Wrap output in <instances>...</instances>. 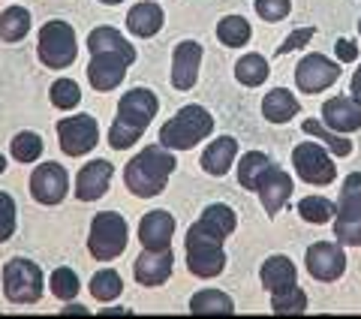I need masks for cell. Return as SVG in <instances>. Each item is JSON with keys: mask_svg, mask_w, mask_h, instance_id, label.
I'll list each match as a JSON object with an SVG mask.
<instances>
[{"mask_svg": "<svg viewBox=\"0 0 361 319\" xmlns=\"http://www.w3.org/2000/svg\"><path fill=\"white\" fill-rule=\"evenodd\" d=\"M322 121L334 133H355L361 130V102L353 97H331L322 106Z\"/></svg>", "mask_w": 361, "mask_h": 319, "instance_id": "20", "label": "cell"}, {"mask_svg": "<svg viewBox=\"0 0 361 319\" xmlns=\"http://www.w3.org/2000/svg\"><path fill=\"white\" fill-rule=\"evenodd\" d=\"M49 287H51V295H54V299H61V301H73L75 295L82 292L78 275H75L73 268H66V265L54 268V275H51V280H49Z\"/></svg>", "mask_w": 361, "mask_h": 319, "instance_id": "35", "label": "cell"}, {"mask_svg": "<svg viewBox=\"0 0 361 319\" xmlns=\"http://www.w3.org/2000/svg\"><path fill=\"white\" fill-rule=\"evenodd\" d=\"M235 226H238V217H235V211L229 205L217 202L202 211V217L184 235V253H187L190 275H196L202 280L223 275V268H226L223 244L235 232Z\"/></svg>", "mask_w": 361, "mask_h": 319, "instance_id": "1", "label": "cell"}, {"mask_svg": "<svg viewBox=\"0 0 361 319\" xmlns=\"http://www.w3.org/2000/svg\"><path fill=\"white\" fill-rule=\"evenodd\" d=\"M115 178V166L109 160H94V163H85V169L75 178V199L78 202H97L106 196V190Z\"/></svg>", "mask_w": 361, "mask_h": 319, "instance_id": "18", "label": "cell"}, {"mask_svg": "<svg viewBox=\"0 0 361 319\" xmlns=\"http://www.w3.org/2000/svg\"><path fill=\"white\" fill-rule=\"evenodd\" d=\"M109 313H127V316H130L133 311H118V307H106V311H103V316H109Z\"/></svg>", "mask_w": 361, "mask_h": 319, "instance_id": "43", "label": "cell"}, {"mask_svg": "<svg viewBox=\"0 0 361 319\" xmlns=\"http://www.w3.org/2000/svg\"><path fill=\"white\" fill-rule=\"evenodd\" d=\"M235 157H238V139H232V136H223V139H214L205 154H202V169H205L208 175L214 178H223L229 172V166L235 163Z\"/></svg>", "mask_w": 361, "mask_h": 319, "instance_id": "22", "label": "cell"}, {"mask_svg": "<svg viewBox=\"0 0 361 319\" xmlns=\"http://www.w3.org/2000/svg\"><path fill=\"white\" fill-rule=\"evenodd\" d=\"M358 33H361V18H358Z\"/></svg>", "mask_w": 361, "mask_h": 319, "instance_id": "46", "label": "cell"}, {"mask_svg": "<svg viewBox=\"0 0 361 319\" xmlns=\"http://www.w3.org/2000/svg\"><path fill=\"white\" fill-rule=\"evenodd\" d=\"M30 13L25 6H9L0 13V40L4 42H21L30 33Z\"/></svg>", "mask_w": 361, "mask_h": 319, "instance_id": "26", "label": "cell"}, {"mask_svg": "<svg viewBox=\"0 0 361 319\" xmlns=\"http://www.w3.org/2000/svg\"><path fill=\"white\" fill-rule=\"evenodd\" d=\"M99 4H106V6H118V4H123V0H99Z\"/></svg>", "mask_w": 361, "mask_h": 319, "instance_id": "45", "label": "cell"}, {"mask_svg": "<svg viewBox=\"0 0 361 319\" xmlns=\"http://www.w3.org/2000/svg\"><path fill=\"white\" fill-rule=\"evenodd\" d=\"M334 211H337V205L329 202L325 196H304L298 202V214H301V220H307V223H329L334 220Z\"/></svg>", "mask_w": 361, "mask_h": 319, "instance_id": "34", "label": "cell"}, {"mask_svg": "<svg viewBox=\"0 0 361 319\" xmlns=\"http://www.w3.org/2000/svg\"><path fill=\"white\" fill-rule=\"evenodd\" d=\"M190 313L193 316H232L235 301L220 289H202L190 299Z\"/></svg>", "mask_w": 361, "mask_h": 319, "instance_id": "25", "label": "cell"}, {"mask_svg": "<svg viewBox=\"0 0 361 319\" xmlns=\"http://www.w3.org/2000/svg\"><path fill=\"white\" fill-rule=\"evenodd\" d=\"M250 21L241 18V16H226L220 25H217V40L226 45V49H241L244 42H250Z\"/></svg>", "mask_w": 361, "mask_h": 319, "instance_id": "29", "label": "cell"}, {"mask_svg": "<svg viewBox=\"0 0 361 319\" xmlns=\"http://www.w3.org/2000/svg\"><path fill=\"white\" fill-rule=\"evenodd\" d=\"M70 193V175L61 163H42L30 175V196L39 205H61Z\"/></svg>", "mask_w": 361, "mask_h": 319, "instance_id": "14", "label": "cell"}, {"mask_svg": "<svg viewBox=\"0 0 361 319\" xmlns=\"http://www.w3.org/2000/svg\"><path fill=\"white\" fill-rule=\"evenodd\" d=\"M304 133H307V136H316V139H319L325 148H329V151H331L334 157H349V154H353V142L343 139V133L325 130V124L313 121V118L304 121Z\"/></svg>", "mask_w": 361, "mask_h": 319, "instance_id": "31", "label": "cell"}, {"mask_svg": "<svg viewBox=\"0 0 361 319\" xmlns=\"http://www.w3.org/2000/svg\"><path fill=\"white\" fill-rule=\"evenodd\" d=\"M292 166H295L298 178L307 181L313 187H325L337 178V163L329 157V151L316 142L295 145V151H292Z\"/></svg>", "mask_w": 361, "mask_h": 319, "instance_id": "10", "label": "cell"}, {"mask_svg": "<svg viewBox=\"0 0 361 319\" xmlns=\"http://www.w3.org/2000/svg\"><path fill=\"white\" fill-rule=\"evenodd\" d=\"M353 100L361 102V66H358L355 76H353Z\"/></svg>", "mask_w": 361, "mask_h": 319, "instance_id": "41", "label": "cell"}, {"mask_svg": "<svg viewBox=\"0 0 361 319\" xmlns=\"http://www.w3.org/2000/svg\"><path fill=\"white\" fill-rule=\"evenodd\" d=\"M61 313H63V316H66V313H78V316H87V307H82V304H70V307H63Z\"/></svg>", "mask_w": 361, "mask_h": 319, "instance_id": "42", "label": "cell"}, {"mask_svg": "<svg viewBox=\"0 0 361 319\" xmlns=\"http://www.w3.org/2000/svg\"><path fill=\"white\" fill-rule=\"evenodd\" d=\"M304 265H307L310 277L322 280V283H331L337 277H343L346 271V253H343V244L337 241H316L307 247V256H304Z\"/></svg>", "mask_w": 361, "mask_h": 319, "instance_id": "13", "label": "cell"}, {"mask_svg": "<svg viewBox=\"0 0 361 319\" xmlns=\"http://www.w3.org/2000/svg\"><path fill=\"white\" fill-rule=\"evenodd\" d=\"M172 268H175V253L172 247L166 250H142L135 256V283L142 287H163V283L172 277Z\"/></svg>", "mask_w": 361, "mask_h": 319, "instance_id": "15", "label": "cell"}, {"mask_svg": "<svg viewBox=\"0 0 361 319\" xmlns=\"http://www.w3.org/2000/svg\"><path fill=\"white\" fill-rule=\"evenodd\" d=\"M121 292H123V280L115 268H103V271H97L94 277H90V295H94L97 301H115L121 299Z\"/></svg>", "mask_w": 361, "mask_h": 319, "instance_id": "32", "label": "cell"}, {"mask_svg": "<svg viewBox=\"0 0 361 319\" xmlns=\"http://www.w3.org/2000/svg\"><path fill=\"white\" fill-rule=\"evenodd\" d=\"M256 13L265 21H283L292 13V0H256Z\"/></svg>", "mask_w": 361, "mask_h": 319, "instance_id": "38", "label": "cell"}, {"mask_svg": "<svg viewBox=\"0 0 361 319\" xmlns=\"http://www.w3.org/2000/svg\"><path fill=\"white\" fill-rule=\"evenodd\" d=\"M295 277H298V268L289 256H268L262 262V271H259V280H262V287L268 292L289 287V283H295Z\"/></svg>", "mask_w": 361, "mask_h": 319, "instance_id": "24", "label": "cell"}, {"mask_svg": "<svg viewBox=\"0 0 361 319\" xmlns=\"http://www.w3.org/2000/svg\"><path fill=\"white\" fill-rule=\"evenodd\" d=\"M298 112H301L298 100H295V94H292V90H286V88L268 90L265 100H262V115H265V121H271V124H289L292 118L298 115Z\"/></svg>", "mask_w": 361, "mask_h": 319, "instance_id": "23", "label": "cell"}, {"mask_svg": "<svg viewBox=\"0 0 361 319\" xmlns=\"http://www.w3.org/2000/svg\"><path fill=\"white\" fill-rule=\"evenodd\" d=\"M42 148H45L42 136L30 133V130H25V133H18V136L9 139V154H13L16 163H37L39 154H42Z\"/></svg>", "mask_w": 361, "mask_h": 319, "instance_id": "30", "label": "cell"}, {"mask_svg": "<svg viewBox=\"0 0 361 319\" xmlns=\"http://www.w3.org/2000/svg\"><path fill=\"white\" fill-rule=\"evenodd\" d=\"M334 235L343 247H361V172H353L341 187L334 211Z\"/></svg>", "mask_w": 361, "mask_h": 319, "instance_id": "9", "label": "cell"}, {"mask_svg": "<svg viewBox=\"0 0 361 319\" xmlns=\"http://www.w3.org/2000/svg\"><path fill=\"white\" fill-rule=\"evenodd\" d=\"M175 166L178 163H175V157L169 154V148L148 145L127 163V169H123V184H127V190L133 193V196L154 199L166 190Z\"/></svg>", "mask_w": 361, "mask_h": 319, "instance_id": "4", "label": "cell"}, {"mask_svg": "<svg viewBox=\"0 0 361 319\" xmlns=\"http://www.w3.org/2000/svg\"><path fill=\"white\" fill-rule=\"evenodd\" d=\"M199 66H202V42L184 40L175 45L172 54V85L175 90H193L199 82Z\"/></svg>", "mask_w": 361, "mask_h": 319, "instance_id": "16", "label": "cell"}, {"mask_svg": "<svg viewBox=\"0 0 361 319\" xmlns=\"http://www.w3.org/2000/svg\"><path fill=\"white\" fill-rule=\"evenodd\" d=\"M313 28H301V30H292L289 37L283 40V45H277V54H289V52H295V49H301V45H307L310 40H313Z\"/></svg>", "mask_w": 361, "mask_h": 319, "instance_id": "39", "label": "cell"}, {"mask_svg": "<svg viewBox=\"0 0 361 319\" xmlns=\"http://www.w3.org/2000/svg\"><path fill=\"white\" fill-rule=\"evenodd\" d=\"M268 73L271 66L262 54H244V58L235 64V78L244 85V88H259L268 82Z\"/></svg>", "mask_w": 361, "mask_h": 319, "instance_id": "28", "label": "cell"}, {"mask_svg": "<svg viewBox=\"0 0 361 319\" xmlns=\"http://www.w3.org/2000/svg\"><path fill=\"white\" fill-rule=\"evenodd\" d=\"M175 238V217L169 211H148L139 223V244L142 250H166Z\"/></svg>", "mask_w": 361, "mask_h": 319, "instance_id": "19", "label": "cell"}, {"mask_svg": "<svg viewBox=\"0 0 361 319\" xmlns=\"http://www.w3.org/2000/svg\"><path fill=\"white\" fill-rule=\"evenodd\" d=\"M45 280L37 262L16 256L4 265V295L13 304H37L42 299Z\"/></svg>", "mask_w": 361, "mask_h": 319, "instance_id": "8", "label": "cell"}, {"mask_svg": "<svg viewBox=\"0 0 361 319\" xmlns=\"http://www.w3.org/2000/svg\"><path fill=\"white\" fill-rule=\"evenodd\" d=\"M49 100H51L54 109L70 112V109H75L78 102H82V90H78V85L73 82V78H58V82L51 85V90H49Z\"/></svg>", "mask_w": 361, "mask_h": 319, "instance_id": "36", "label": "cell"}, {"mask_svg": "<svg viewBox=\"0 0 361 319\" xmlns=\"http://www.w3.org/2000/svg\"><path fill=\"white\" fill-rule=\"evenodd\" d=\"M130 241V226L127 220L115 211H99L94 223H90V235H87V250L90 256L99 262L118 259Z\"/></svg>", "mask_w": 361, "mask_h": 319, "instance_id": "6", "label": "cell"}, {"mask_svg": "<svg viewBox=\"0 0 361 319\" xmlns=\"http://www.w3.org/2000/svg\"><path fill=\"white\" fill-rule=\"evenodd\" d=\"M214 133V115L205 106H184L160 127V145L169 151H190Z\"/></svg>", "mask_w": 361, "mask_h": 319, "instance_id": "5", "label": "cell"}, {"mask_svg": "<svg viewBox=\"0 0 361 319\" xmlns=\"http://www.w3.org/2000/svg\"><path fill=\"white\" fill-rule=\"evenodd\" d=\"M256 193H259V199H262V205H265L268 217H277V211L283 208V205L289 202V196H292V178H289V172H283L280 166L271 163L265 169V175L259 178Z\"/></svg>", "mask_w": 361, "mask_h": 319, "instance_id": "17", "label": "cell"}, {"mask_svg": "<svg viewBox=\"0 0 361 319\" xmlns=\"http://www.w3.org/2000/svg\"><path fill=\"white\" fill-rule=\"evenodd\" d=\"M337 78H341V64L325 54H307L295 66V85L301 94H319V90L331 88Z\"/></svg>", "mask_w": 361, "mask_h": 319, "instance_id": "12", "label": "cell"}, {"mask_svg": "<svg viewBox=\"0 0 361 319\" xmlns=\"http://www.w3.org/2000/svg\"><path fill=\"white\" fill-rule=\"evenodd\" d=\"M37 52H39L42 66H49V70H66V66H73L78 54V40H75L73 25H66V21H45L37 37Z\"/></svg>", "mask_w": 361, "mask_h": 319, "instance_id": "7", "label": "cell"}, {"mask_svg": "<svg viewBox=\"0 0 361 319\" xmlns=\"http://www.w3.org/2000/svg\"><path fill=\"white\" fill-rule=\"evenodd\" d=\"M99 127L90 115H70L58 121V145L66 157H85L97 148Z\"/></svg>", "mask_w": 361, "mask_h": 319, "instance_id": "11", "label": "cell"}, {"mask_svg": "<svg viewBox=\"0 0 361 319\" xmlns=\"http://www.w3.org/2000/svg\"><path fill=\"white\" fill-rule=\"evenodd\" d=\"M334 52H337V61H341V64H353L358 58V45L353 40H337Z\"/></svg>", "mask_w": 361, "mask_h": 319, "instance_id": "40", "label": "cell"}, {"mask_svg": "<svg viewBox=\"0 0 361 319\" xmlns=\"http://www.w3.org/2000/svg\"><path fill=\"white\" fill-rule=\"evenodd\" d=\"M16 199L9 196V193L0 190V244L9 241L16 232Z\"/></svg>", "mask_w": 361, "mask_h": 319, "instance_id": "37", "label": "cell"}, {"mask_svg": "<svg viewBox=\"0 0 361 319\" xmlns=\"http://www.w3.org/2000/svg\"><path fill=\"white\" fill-rule=\"evenodd\" d=\"M87 52H90V64H87V82L99 94L121 88V82L127 78V70L135 64V49L127 37L111 28H94L87 33Z\"/></svg>", "mask_w": 361, "mask_h": 319, "instance_id": "2", "label": "cell"}, {"mask_svg": "<svg viewBox=\"0 0 361 319\" xmlns=\"http://www.w3.org/2000/svg\"><path fill=\"white\" fill-rule=\"evenodd\" d=\"M160 112V100L151 88H133L121 97L118 102V115L115 124L109 130V145L115 151H127L145 136V130L151 127V121Z\"/></svg>", "mask_w": 361, "mask_h": 319, "instance_id": "3", "label": "cell"}, {"mask_svg": "<svg viewBox=\"0 0 361 319\" xmlns=\"http://www.w3.org/2000/svg\"><path fill=\"white\" fill-rule=\"evenodd\" d=\"M271 311L274 316H301L307 311V295L301 292V287L289 283V287L271 292Z\"/></svg>", "mask_w": 361, "mask_h": 319, "instance_id": "27", "label": "cell"}, {"mask_svg": "<svg viewBox=\"0 0 361 319\" xmlns=\"http://www.w3.org/2000/svg\"><path fill=\"white\" fill-rule=\"evenodd\" d=\"M268 166H271L268 154H262V151H247L241 157V163H238V181H241V187L244 190H256L259 178L265 175Z\"/></svg>", "mask_w": 361, "mask_h": 319, "instance_id": "33", "label": "cell"}, {"mask_svg": "<svg viewBox=\"0 0 361 319\" xmlns=\"http://www.w3.org/2000/svg\"><path fill=\"white\" fill-rule=\"evenodd\" d=\"M4 172H6V157L0 154V175H4Z\"/></svg>", "mask_w": 361, "mask_h": 319, "instance_id": "44", "label": "cell"}, {"mask_svg": "<svg viewBox=\"0 0 361 319\" xmlns=\"http://www.w3.org/2000/svg\"><path fill=\"white\" fill-rule=\"evenodd\" d=\"M163 21H166V13H163L160 4H154V0H142V4H135L127 13L130 33L133 37H142V40L154 37V33L163 28Z\"/></svg>", "mask_w": 361, "mask_h": 319, "instance_id": "21", "label": "cell"}]
</instances>
